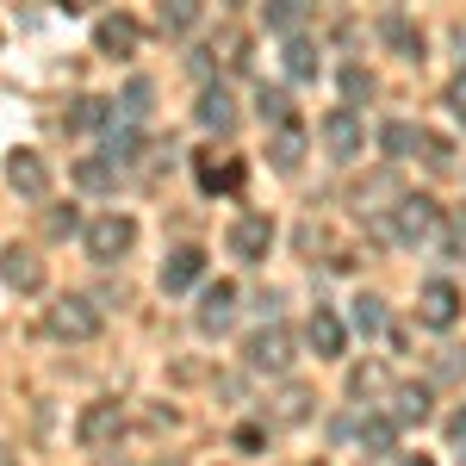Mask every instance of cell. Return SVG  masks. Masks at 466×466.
Masks as SVG:
<instances>
[{
	"label": "cell",
	"instance_id": "40",
	"mask_svg": "<svg viewBox=\"0 0 466 466\" xmlns=\"http://www.w3.org/2000/svg\"><path fill=\"white\" fill-rule=\"evenodd\" d=\"M404 466H430V461H423V454H410V461H404Z\"/></svg>",
	"mask_w": 466,
	"mask_h": 466
},
{
	"label": "cell",
	"instance_id": "18",
	"mask_svg": "<svg viewBox=\"0 0 466 466\" xmlns=\"http://www.w3.org/2000/svg\"><path fill=\"white\" fill-rule=\"evenodd\" d=\"M380 37L392 44L404 63H423V32H417V25H410L404 13H386V19H380Z\"/></svg>",
	"mask_w": 466,
	"mask_h": 466
},
{
	"label": "cell",
	"instance_id": "15",
	"mask_svg": "<svg viewBox=\"0 0 466 466\" xmlns=\"http://www.w3.org/2000/svg\"><path fill=\"white\" fill-rule=\"evenodd\" d=\"M0 280H6L13 292H37V287H44V261H37L32 249L13 243V249H0Z\"/></svg>",
	"mask_w": 466,
	"mask_h": 466
},
{
	"label": "cell",
	"instance_id": "7",
	"mask_svg": "<svg viewBox=\"0 0 466 466\" xmlns=\"http://www.w3.org/2000/svg\"><path fill=\"white\" fill-rule=\"evenodd\" d=\"M6 187H13L19 199H44V193H50V162H44L37 149H13V156H6Z\"/></svg>",
	"mask_w": 466,
	"mask_h": 466
},
{
	"label": "cell",
	"instance_id": "33",
	"mask_svg": "<svg viewBox=\"0 0 466 466\" xmlns=\"http://www.w3.org/2000/svg\"><path fill=\"white\" fill-rule=\"evenodd\" d=\"M311 417V392L305 386H287V398H280V423H305Z\"/></svg>",
	"mask_w": 466,
	"mask_h": 466
},
{
	"label": "cell",
	"instance_id": "30",
	"mask_svg": "<svg viewBox=\"0 0 466 466\" xmlns=\"http://www.w3.org/2000/svg\"><path fill=\"white\" fill-rule=\"evenodd\" d=\"M156 19H162V32H193V25H199V6H193V0H162Z\"/></svg>",
	"mask_w": 466,
	"mask_h": 466
},
{
	"label": "cell",
	"instance_id": "41",
	"mask_svg": "<svg viewBox=\"0 0 466 466\" xmlns=\"http://www.w3.org/2000/svg\"><path fill=\"white\" fill-rule=\"evenodd\" d=\"M156 466H180V461H156Z\"/></svg>",
	"mask_w": 466,
	"mask_h": 466
},
{
	"label": "cell",
	"instance_id": "36",
	"mask_svg": "<svg viewBox=\"0 0 466 466\" xmlns=\"http://www.w3.org/2000/svg\"><path fill=\"white\" fill-rule=\"evenodd\" d=\"M75 224H81V218H75V206H69V212H63V206H56V212H44V230H50V237H69Z\"/></svg>",
	"mask_w": 466,
	"mask_h": 466
},
{
	"label": "cell",
	"instance_id": "19",
	"mask_svg": "<svg viewBox=\"0 0 466 466\" xmlns=\"http://www.w3.org/2000/svg\"><path fill=\"white\" fill-rule=\"evenodd\" d=\"M255 118H261L268 131L292 125V118H299V112H292V94H287V87H268V81H261V87H255Z\"/></svg>",
	"mask_w": 466,
	"mask_h": 466
},
{
	"label": "cell",
	"instance_id": "38",
	"mask_svg": "<svg viewBox=\"0 0 466 466\" xmlns=\"http://www.w3.org/2000/svg\"><path fill=\"white\" fill-rule=\"evenodd\" d=\"M448 435H454V441L466 448V410H454V423H448Z\"/></svg>",
	"mask_w": 466,
	"mask_h": 466
},
{
	"label": "cell",
	"instance_id": "4",
	"mask_svg": "<svg viewBox=\"0 0 466 466\" xmlns=\"http://www.w3.org/2000/svg\"><path fill=\"white\" fill-rule=\"evenodd\" d=\"M243 360L255 373H287L292 367V329L287 323H261L249 342H243Z\"/></svg>",
	"mask_w": 466,
	"mask_h": 466
},
{
	"label": "cell",
	"instance_id": "12",
	"mask_svg": "<svg viewBox=\"0 0 466 466\" xmlns=\"http://www.w3.org/2000/svg\"><path fill=\"white\" fill-rule=\"evenodd\" d=\"M199 329L206 336H218V329H230V318H237V280H212V287L199 292Z\"/></svg>",
	"mask_w": 466,
	"mask_h": 466
},
{
	"label": "cell",
	"instance_id": "9",
	"mask_svg": "<svg viewBox=\"0 0 466 466\" xmlns=\"http://www.w3.org/2000/svg\"><path fill=\"white\" fill-rule=\"evenodd\" d=\"M318 137H323V149H329L336 162H355V156H360V118H355V112H349V106L323 112Z\"/></svg>",
	"mask_w": 466,
	"mask_h": 466
},
{
	"label": "cell",
	"instance_id": "11",
	"mask_svg": "<svg viewBox=\"0 0 466 466\" xmlns=\"http://www.w3.org/2000/svg\"><path fill=\"white\" fill-rule=\"evenodd\" d=\"M305 149H311V131H305V118H292V125H280V131H268V162H274L280 175H299Z\"/></svg>",
	"mask_w": 466,
	"mask_h": 466
},
{
	"label": "cell",
	"instance_id": "21",
	"mask_svg": "<svg viewBox=\"0 0 466 466\" xmlns=\"http://www.w3.org/2000/svg\"><path fill=\"white\" fill-rule=\"evenodd\" d=\"M149 100H156V87H149L144 75H137V81L125 87V100H118V112H112V118H118V125H137V131H144V118H149Z\"/></svg>",
	"mask_w": 466,
	"mask_h": 466
},
{
	"label": "cell",
	"instance_id": "32",
	"mask_svg": "<svg viewBox=\"0 0 466 466\" xmlns=\"http://www.w3.org/2000/svg\"><path fill=\"white\" fill-rule=\"evenodd\" d=\"M342 94H349V112H355L360 100H373V75L349 63V69H342Z\"/></svg>",
	"mask_w": 466,
	"mask_h": 466
},
{
	"label": "cell",
	"instance_id": "24",
	"mask_svg": "<svg viewBox=\"0 0 466 466\" xmlns=\"http://www.w3.org/2000/svg\"><path fill=\"white\" fill-rule=\"evenodd\" d=\"M380 392H392V380H386V367H380V360L349 367V398H380Z\"/></svg>",
	"mask_w": 466,
	"mask_h": 466
},
{
	"label": "cell",
	"instance_id": "22",
	"mask_svg": "<svg viewBox=\"0 0 466 466\" xmlns=\"http://www.w3.org/2000/svg\"><path fill=\"white\" fill-rule=\"evenodd\" d=\"M75 187H87V193H112V187H118V168H112L106 156H81V162H75Z\"/></svg>",
	"mask_w": 466,
	"mask_h": 466
},
{
	"label": "cell",
	"instance_id": "17",
	"mask_svg": "<svg viewBox=\"0 0 466 466\" xmlns=\"http://www.w3.org/2000/svg\"><path fill=\"white\" fill-rule=\"evenodd\" d=\"M305 342L318 349V360H336V355H342V318L318 305V311H311V323H305Z\"/></svg>",
	"mask_w": 466,
	"mask_h": 466
},
{
	"label": "cell",
	"instance_id": "5",
	"mask_svg": "<svg viewBox=\"0 0 466 466\" xmlns=\"http://www.w3.org/2000/svg\"><path fill=\"white\" fill-rule=\"evenodd\" d=\"M75 435H81V448H112V441L125 435V404H118V398H94V404L81 410Z\"/></svg>",
	"mask_w": 466,
	"mask_h": 466
},
{
	"label": "cell",
	"instance_id": "20",
	"mask_svg": "<svg viewBox=\"0 0 466 466\" xmlns=\"http://www.w3.org/2000/svg\"><path fill=\"white\" fill-rule=\"evenodd\" d=\"M423 417H430V386H392V423L398 430H410Z\"/></svg>",
	"mask_w": 466,
	"mask_h": 466
},
{
	"label": "cell",
	"instance_id": "27",
	"mask_svg": "<svg viewBox=\"0 0 466 466\" xmlns=\"http://www.w3.org/2000/svg\"><path fill=\"white\" fill-rule=\"evenodd\" d=\"M349 323H355L360 336H380V329H386V305H380L373 292H360V299H355V311H349Z\"/></svg>",
	"mask_w": 466,
	"mask_h": 466
},
{
	"label": "cell",
	"instance_id": "31",
	"mask_svg": "<svg viewBox=\"0 0 466 466\" xmlns=\"http://www.w3.org/2000/svg\"><path fill=\"white\" fill-rule=\"evenodd\" d=\"M423 168H430V175H448V168H454V144H448V137H435V131H423Z\"/></svg>",
	"mask_w": 466,
	"mask_h": 466
},
{
	"label": "cell",
	"instance_id": "14",
	"mask_svg": "<svg viewBox=\"0 0 466 466\" xmlns=\"http://www.w3.org/2000/svg\"><path fill=\"white\" fill-rule=\"evenodd\" d=\"M268 249H274V218L249 212V218H237V224H230V255H243V261H261Z\"/></svg>",
	"mask_w": 466,
	"mask_h": 466
},
{
	"label": "cell",
	"instance_id": "35",
	"mask_svg": "<svg viewBox=\"0 0 466 466\" xmlns=\"http://www.w3.org/2000/svg\"><path fill=\"white\" fill-rule=\"evenodd\" d=\"M441 100H448V112H454V118L466 125V69L454 75V81H448V94H441Z\"/></svg>",
	"mask_w": 466,
	"mask_h": 466
},
{
	"label": "cell",
	"instance_id": "23",
	"mask_svg": "<svg viewBox=\"0 0 466 466\" xmlns=\"http://www.w3.org/2000/svg\"><path fill=\"white\" fill-rule=\"evenodd\" d=\"M417 144H423V125H404V118H392V125L380 131V149H386L392 162H404V156H417Z\"/></svg>",
	"mask_w": 466,
	"mask_h": 466
},
{
	"label": "cell",
	"instance_id": "6",
	"mask_svg": "<svg viewBox=\"0 0 466 466\" xmlns=\"http://www.w3.org/2000/svg\"><path fill=\"white\" fill-rule=\"evenodd\" d=\"M417 323L454 329V323H461V287H454V280H430V287L417 292Z\"/></svg>",
	"mask_w": 466,
	"mask_h": 466
},
{
	"label": "cell",
	"instance_id": "1",
	"mask_svg": "<svg viewBox=\"0 0 466 466\" xmlns=\"http://www.w3.org/2000/svg\"><path fill=\"white\" fill-rule=\"evenodd\" d=\"M386 230H392V243H404V249H423V243L441 237V206H435L430 193H398Z\"/></svg>",
	"mask_w": 466,
	"mask_h": 466
},
{
	"label": "cell",
	"instance_id": "25",
	"mask_svg": "<svg viewBox=\"0 0 466 466\" xmlns=\"http://www.w3.org/2000/svg\"><path fill=\"white\" fill-rule=\"evenodd\" d=\"M360 448H367V454H392V441H398V423L392 417H367V423H360Z\"/></svg>",
	"mask_w": 466,
	"mask_h": 466
},
{
	"label": "cell",
	"instance_id": "39",
	"mask_svg": "<svg viewBox=\"0 0 466 466\" xmlns=\"http://www.w3.org/2000/svg\"><path fill=\"white\" fill-rule=\"evenodd\" d=\"M0 466H19V454H13V448H6V441H0Z\"/></svg>",
	"mask_w": 466,
	"mask_h": 466
},
{
	"label": "cell",
	"instance_id": "2",
	"mask_svg": "<svg viewBox=\"0 0 466 466\" xmlns=\"http://www.w3.org/2000/svg\"><path fill=\"white\" fill-rule=\"evenodd\" d=\"M44 329H50L56 342H94V336H100V305H94L87 292H63V299L44 311Z\"/></svg>",
	"mask_w": 466,
	"mask_h": 466
},
{
	"label": "cell",
	"instance_id": "28",
	"mask_svg": "<svg viewBox=\"0 0 466 466\" xmlns=\"http://www.w3.org/2000/svg\"><path fill=\"white\" fill-rule=\"evenodd\" d=\"M112 118V106L106 100H94V94H87V100H75L69 112H63V125H69V131H87V125H106Z\"/></svg>",
	"mask_w": 466,
	"mask_h": 466
},
{
	"label": "cell",
	"instance_id": "42",
	"mask_svg": "<svg viewBox=\"0 0 466 466\" xmlns=\"http://www.w3.org/2000/svg\"><path fill=\"white\" fill-rule=\"evenodd\" d=\"M461 466H466V448H461Z\"/></svg>",
	"mask_w": 466,
	"mask_h": 466
},
{
	"label": "cell",
	"instance_id": "26",
	"mask_svg": "<svg viewBox=\"0 0 466 466\" xmlns=\"http://www.w3.org/2000/svg\"><path fill=\"white\" fill-rule=\"evenodd\" d=\"M287 75L292 81H311L318 75V44L311 37H287Z\"/></svg>",
	"mask_w": 466,
	"mask_h": 466
},
{
	"label": "cell",
	"instance_id": "8",
	"mask_svg": "<svg viewBox=\"0 0 466 466\" xmlns=\"http://www.w3.org/2000/svg\"><path fill=\"white\" fill-rule=\"evenodd\" d=\"M193 180H199V193H237L243 187V162L237 156H218V149H199L193 156Z\"/></svg>",
	"mask_w": 466,
	"mask_h": 466
},
{
	"label": "cell",
	"instance_id": "3",
	"mask_svg": "<svg viewBox=\"0 0 466 466\" xmlns=\"http://www.w3.org/2000/svg\"><path fill=\"white\" fill-rule=\"evenodd\" d=\"M81 237H87V255H94V261H118V255L137 249V218L131 212H100Z\"/></svg>",
	"mask_w": 466,
	"mask_h": 466
},
{
	"label": "cell",
	"instance_id": "29",
	"mask_svg": "<svg viewBox=\"0 0 466 466\" xmlns=\"http://www.w3.org/2000/svg\"><path fill=\"white\" fill-rule=\"evenodd\" d=\"M274 32H287V37H299V25H305V0H274L268 13H261Z\"/></svg>",
	"mask_w": 466,
	"mask_h": 466
},
{
	"label": "cell",
	"instance_id": "10",
	"mask_svg": "<svg viewBox=\"0 0 466 466\" xmlns=\"http://www.w3.org/2000/svg\"><path fill=\"white\" fill-rule=\"evenodd\" d=\"M94 44H100V56H137V44H144V25H137L131 13H106V19L94 25Z\"/></svg>",
	"mask_w": 466,
	"mask_h": 466
},
{
	"label": "cell",
	"instance_id": "34",
	"mask_svg": "<svg viewBox=\"0 0 466 466\" xmlns=\"http://www.w3.org/2000/svg\"><path fill=\"white\" fill-rule=\"evenodd\" d=\"M448 255H466V212H454V218H441V237H435Z\"/></svg>",
	"mask_w": 466,
	"mask_h": 466
},
{
	"label": "cell",
	"instance_id": "13",
	"mask_svg": "<svg viewBox=\"0 0 466 466\" xmlns=\"http://www.w3.org/2000/svg\"><path fill=\"white\" fill-rule=\"evenodd\" d=\"M193 118H199L206 131H218V137H230V131H237V100H230V87H224V81L199 87V106H193Z\"/></svg>",
	"mask_w": 466,
	"mask_h": 466
},
{
	"label": "cell",
	"instance_id": "16",
	"mask_svg": "<svg viewBox=\"0 0 466 466\" xmlns=\"http://www.w3.org/2000/svg\"><path fill=\"white\" fill-rule=\"evenodd\" d=\"M199 274H206V249H175L168 261H162V292L199 287Z\"/></svg>",
	"mask_w": 466,
	"mask_h": 466
},
{
	"label": "cell",
	"instance_id": "37",
	"mask_svg": "<svg viewBox=\"0 0 466 466\" xmlns=\"http://www.w3.org/2000/svg\"><path fill=\"white\" fill-rule=\"evenodd\" d=\"M261 441H268L261 423H243V430H237V448H261Z\"/></svg>",
	"mask_w": 466,
	"mask_h": 466
}]
</instances>
